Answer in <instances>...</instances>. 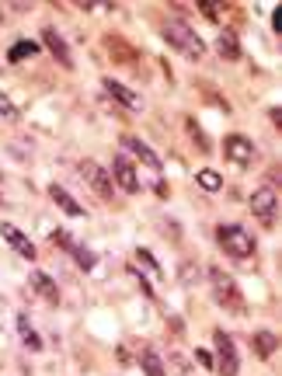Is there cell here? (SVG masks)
I'll return each mask as SVG.
<instances>
[{"label":"cell","instance_id":"1","mask_svg":"<svg viewBox=\"0 0 282 376\" xmlns=\"http://www.w3.org/2000/svg\"><path fill=\"white\" fill-rule=\"evenodd\" d=\"M164 42H167L174 53H181L185 60H202V56H206V42H202L181 18L164 22Z\"/></svg>","mask_w":282,"mask_h":376},{"label":"cell","instance_id":"2","mask_svg":"<svg viewBox=\"0 0 282 376\" xmlns=\"http://www.w3.org/2000/svg\"><path fill=\"white\" fill-rule=\"evenodd\" d=\"M216 240H219V247H223L230 258H251L254 247H258V240H254L244 227H237V223H219V227H216Z\"/></svg>","mask_w":282,"mask_h":376},{"label":"cell","instance_id":"3","mask_svg":"<svg viewBox=\"0 0 282 376\" xmlns=\"http://www.w3.org/2000/svg\"><path fill=\"white\" fill-rule=\"evenodd\" d=\"M209 282H213V293H216V303L223 310H233V313H244V293L237 289V282L223 272V268H209Z\"/></svg>","mask_w":282,"mask_h":376},{"label":"cell","instance_id":"4","mask_svg":"<svg viewBox=\"0 0 282 376\" xmlns=\"http://www.w3.org/2000/svg\"><path fill=\"white\" fill-rule=\"evenodd\" d=\"M213 345H216V373H219V376H237L240 355H237L233 338H230L223 327H216V331H213Z\"/></svg>","mask_w":282,"mask_h":376},{"label":"cell","instance_id":"5","mask_svg":"<svg viewBox=\"0 0 282 376\" xmlns=\"http://www.w3.org/2000/svg\"><path fill=\"white\" fill-rule=\"evenodd\" d=\"M81 174H84L88 188H91L98 199L112 202V195H115V181H112V174H108L101 164H94V161H81Z\"/></svg>","mask_w":282,"mask_h":376},{"label":"cell","instance_id":"6","mask_svg":"<svg viewBox=\"0 0 282 376\" xmlns=\"http://www.w3.org/2000/svg\"><path fill=\"white\" fill-rule=\"evenodd\" d=\"M122 150H129V154H133V157H136L140 164H147L150 171H160V167H164L160 154H157V150H154L150 143H143L140 136H133V133H126V136H122Z\"/></svg>","mask_w":282,"mask_h":376},{"label":"cell","instance_id":"7","mask_svg":"<svg viewBox=\"0 0 282 376\" xmlns=\"http://www.w3.org/2000/svg\"><path fill=\"white\" fill-rule=\"evenodd\" d=\"M223 154L233 161V164H251L254 161V143L247 140V136H240V133H230L226 140H223Z\"/></svg>","mask_w":282,"mask_h":376},{"label":"cell","instance_id":"8","mask_svg":"<svg viewBox=\"0 0 282 376\" xmlns=\"http://www.w3.org/2000/svg\"><path fill=\"white\" fill-rule=\"evenodd\" d=\"M275 209H279V195H275V188H272V185H261V188L251 195V213H254L258 220L272 223Z\"/></svg>","mask_w":282,"mask_h":376},{"label":"cell","instance_id":"9","mask_svg":"<svg viewBox=\"0 0 282 376\" xmlns=\"http://www.w3.org/2000/svg\"><path fill=\"white\" fill-rule=\"evenodd\" d=\"M101 88H105V95H108L112 101H119L122 108H129V112H140V108H143V98H140L136 91H129L126 84H119V81L105 77V81H101Z\"/></svg>","mask_w":282,"mask_h":376},{"label":"cell","instance_id":"10","mask_svg":"<svg viewBox=\"0 0 282 376\" xmlns=\"http://www.w3.org/2000/svg\"><path fill=\"white\" fill-rule=\"evenodd\" d=\"M112 174H115V181H119L122 192H129V195L140 192V178H136V171H133V164H129L126 154H119V157L112 161Z\"/></svg>","mask_w":282,"mask_h":376},{"label":"cell","instance_id":"11","mask_svg":"<svg viewBox=\"0 0 282 376\" xmlns=\"http://www.w3.org/2000/svg\"><path fill=\"white\" fill-rule=\"evenodd\" d=\"M0 237H4V240H8V244H11L22 258H25V261H35V244H32V240H28V237H25L15 223H0Z\"/></svg>","mask_w":282,"mask_h":376},{"label":"cell","instance_id":"12","mask_svg":"<svg viewBox=\"0 0 282 376\" xmlns=\"http://www.w3.org/2000/svg\"><path fill=\"white\" fill-rule=\"evenodd\" d=\"M42 42H46V49L60 60L63 70H74V56H70V49H67V42H63V35H60L56 28H42Z\"/></svg>","mask_w":282,"mask_h":376},{"label":"cell","instance_id":"13","mask_svg":"<svg viewBox=\"0 0 282 376\" xmlns=\"http://www.w3.org/2000/svg\"><path fill=\"white\" fill-rule=\"evenodd\" d=\"M49 199H53V202H56L67 216H84V213H88V209H84V206H81V202H77V199H74L63 185H49Z\"/></svg>","mask_w":282,"mask_h":376},{"label":"cell","instance_id":"14","mask_svg":"<svg viewBox=\"0 0 282 376\" xmlns=\"http://www.w3.org/2000/svg\"><path fill=\"white\" fill-rule=\"evenodd\" d=\"M216 53L223 56V60H240V42H237V32L233 28H219V35H216Z\"/></svg>","mask_w":282,"mask_h":376},{"label":"cell","instance_id":"15","mask_svg":"<svg viewBox=\"0 0 282 376\" xmlns=\"http://www.w3.org/2000/svg\"><path fill=\"white\" fill-rule=\"evenodd\" d=\"M32 286L39 289V296L46 300V303H60V286L46 275V272H39V268H32Z\"/></svg>","mask_w":282,"mask_h":376},{"label":"cell","instance_id":"16","mask_svg":"<svg viewBox=\"0 0 282 376\" xmlns=\"http://www.w3.org/2000/svg\"><path fill=\"white\" fill-rule=\"evenodd\" d=\"M140 366H143V373H147V376H167L164 359H160V355H157V348H150V345H143V348H140Z\"/></svg>","mask_w":282,"mask_h":376},{"label":"cell","instance_id":"17","mask_svg":"<svg viewBox=\"0 0 282 376\" xmlns=\"http://www.w3.org/2000/svg\"><path fill=\"white\" fill-rule=\"evenodd\" d=\"M251 345H254V355H258V359H272L275 348H279V338H275L272 331H258V334L251 338Z\"/></svg>","mask_w":282,"mask_h":376},{"label":"cell","instance_id":"18","mask_svg":"<svg viewBox=\"0 0 282 376\" xmlns=\"http://www.w3.org/2000/svg\"><path fill=\"white\" fill-rule=\"evenodd\" d=\"M32 56H39V42H32V39H18L8 49V63H22V60H32Z\"/></svg>","mask_w":282,"mask_h":376},{"label":"cell","instance_id":"19","mask_svg":"<svg viewBox=\"0 0 282 376\" xmlns=\"http://www.w3.org/2000/svg\"><path fill=\"white\" fill-rule=\"evenodd\" d=\"M18 331H22V341L28 345V352H42V338L35 334V327L28 324V317H25V313L18 317Z\"/></svg>","mask_w":282,"mask_h":376},{"label":"cell","instance_id":"20","mask_svg":"<svg viewBox=\"0 0 282 376\" xmlns=\"http://www.w3.org/2000/svg\"><path fill=\"white\" fill-rule=\"evenodd\" d=\"M195 181H199V188H202V192H219V188H223V178H219L216 171H209V167H206V171H199V174H195Z\"/></svg>","mask_w":282,"mask_h":376},{"label":"cell","instance_id":"21","mask_svg":"<svg viewBox=\"0 0 282 376\" xmlns=\"http://www.w3.org/2000/svg\"><path fill=\"white\" fill-rule=\"evenodd\" d=\"M136 265H143V272H147V275H154V279H160V275H164V272H160V265L154 261V254H150V251H143V247L136 251Z\"/></svg>","mask_w":282,"mask_h":376},{"label":"cell","instance_id":"22","mask_svg":"<svg viewBox=\"0 0 282 376\" xmlns=\"http://www.w3.org/2000/svg\"><path fill=\"white\" fill-rule=\"evenodd\" d=\"M70 254H74V258L81 261V268H84V272H91V268H94V251H88V247H81L77 240H74V247H70Z\"/></svg>","mask_w":282,"mask_h":376},{"label":"cell","instance_id":"23","mask_svg":"<svg viewBox=\"0 0 282 376\" xmlns=\"http://www.w3.org/2000/svg\"><path fill=\"white\" fill-rule=\"evenodd\" d=\"M0 119H8V122H15L18 119V108H15V101L0 91Z\"/></svg>","mask_w":282,"mask_h":376},{"label":"cell","instance_id":"24","mask_svg":"<svg viewBox=\"0 0 282 376\" xmlns=\"http://www.w3.org/2000/svg\"><path fill=\"white\" fill-rule=\"evenodd\" d=\"M199 11H202L209 22H219V8H216V4H209V0H199Z\"/></svg>","mask_w":282,"mask_h":376},{"label":"cell","instance_id":"25","mask_svg":"<svg viewBox=\"0 0 282 376\" xmlns=\"http://www.w3.org/2000/svg\"><path fill=\"white\" fill-rule=\"evenodd\" d=\"M272 28L282 35V8H275V11H272Z\"/></svg>","mask_w":282,"mask_h":376},{"label":"cell","instance_id":"26","mask_svg":"<svg viewBox=\"0 0 282 376\" xmlns=\"http://www.w3.org/2000/svg\"><path fill=\"white\" fill-rule=\"evenodd\" d=\"M195 359H199V362H202V366H206V369H209V366H213V359H209V352H202V348H195Z\"/></svg>","mask_w":282,"mask_h":376},{"label":"cell","instance_id":"27","mask_svg":"<svg viewBox=\"0 0 282 376\" xmlns=\"http://www.w3.org/2000/svg\"><path fill=\"white\" fill-rule=\"evenodd\" d=\"M0 22H4V11H0Z\"/></svg>","mask_w":282,"mask_h":376}]
</instances>
